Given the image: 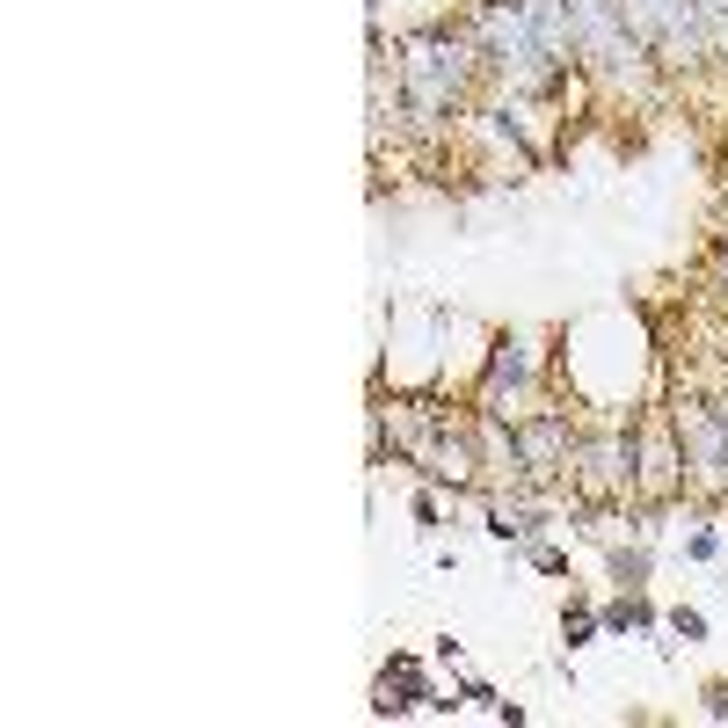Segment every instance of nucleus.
Returning <instances> with one entry per match:
<instances>
[{"instance_id":"obj_1","label":"nucleus","mask_w":728,"mask_h":728,"mask_svg":"<svg viewBox=\"0 0 728 728\" xmlns=\"http://www.w3.org/2000/svg\"><path fill=\"white\" fill-rule=\"evenodd\" d=\"M568 452H576V430H568V415H561V409H539V415H525V423L510 430V460L532 466V474L568 466Z\"/></svg>"},{"instance_id":"obj_2","label":"nucleus","mask_w":728,"mask_h":728,"mask_svg":"<svg viewBox=\"0 0 728 728\" xmlns=\"http://www.w3.org/2000/svg\"><path fill=\"white\" fill-rule=\"evenodd\" d=\"M525 379H532V342L525 336H495L488 342V393L525 387Z\"/></svg>"},{"instance_id":"obj_3","label":"nucleus","mask_w":728,"mask_h":728,"mask_svg":"<svg viewBox=\"0 0 728 728\" xmlns=\"http://www.w3.org/2000/svg\"><path fill=\"white\" fill-rule=\"evenodd\" d=\"M423 700V663H415V655H393L387 663V678H379V714H409V706Z\"/></svg>"},{"instance_id":"obj_4","label":"nucleus","mask_w":728,"mask_h":728,"mask_svg":"<svg viewBox=\"0 0 728 728\" xmlns=\"http://www.w3.org/2000/svg\"><path fill=\"white\" fill-rule=\"evenodd\" d=\"M612 576L627 582V590H641V576H649V554H641V547H619V554H612Z\"/></svg>"},{"instance_id":"obj_5","label":"nucleus","mask_w":728,"mask_h":728,"mask_svg":"<svg viewBox=\"0 0 728 728\" xmlns=\"http://www.w3.org/2000/svg\"><path fill=\"white\" fill-rule=\"evenodd\" d=\"M561 633H568V649H582V641L598 633V612H590V605H568V612H561Z\"/></svg>"},{"instance_id":"obj_6","label":"nucleus","mask_w":728,"mask_h":728,"mask_svg":"<svg viewBox=\"0 0 728 728\" xmlns=\"http://www.w3.org/2000/svg\"><path fill=\"white\" fill-rule=\"evenodd\" d=\"M605 627H612V633L649 627V605H641V598H619V605H605Z\"/></svg>"},{"instance_id":"obj_7","label":"nucleus","mask_w":728,"mask_h":728,"mask_svg":"<svg viewBox=\"0 0 728 728\" xmlns=\"http://www.w3.org/2000/svg\"><path fill=\"white\" fill-rule=\"evenodd\" d=\"M670 633H678V641H706V619H700V612H670Z\"/></svg>"},{"instance_id":"obj_8","label":"nucleus","mask_w":728,"mask_h":728,"mask_svg":"<svg viewBox=\"0 0 728 728\" xmlns=\"http://www.w3.org/2000/svg\"><path fill=\"white\" fill-rule=\"evenodd\" d=\"M532 561L547 568V576H568V554H561V547H532Z\"/></svg>"},{"instance_id":"obj_9","label":"nucleus","mask_w":728,"mask_h":728,"mask_svg":"<svg viewBox=\"0 0 728 728\" xmlns=\"http://www.w3.org/2000/svg\"><path fill=\"white\" fill-rule=\"evenodd\" d=\"M706 714H728V685H706Z\"/></svg>"}]
</instances>
